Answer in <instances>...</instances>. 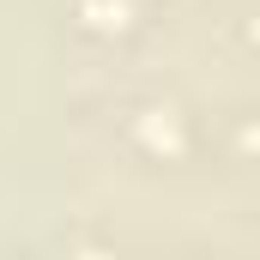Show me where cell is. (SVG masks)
Returning <instances> with one entry per match:
<instances>
[{
    "label": "cell",
    "mask_w": 260,
    "mask_h": 260,
    "mask_svg": "<svg viewBox=\"0 0 260 260\" xmlns=\"http://www.w3.org/2000/svg\"><path fill=\"white\" fill-rule=\"evenodd\" d=\"M73 24L97 43H115V37H133L139 6L133 0H73Z\"/></svg>",
    "instance_id": "obj_2"
},
{
    "label": "cell",
    "mask_w": 260,
    "mask_h": 260,
    "mask_svg": "<svg viewBox=\"0 0 260 260\" xmlns=\"http://www.w3.org/2000/svg\"><path fill=\"white\" fill-rule=\"evenodd\" d=\"M248 157H254V115L236 109L230 115V164H248Z\"/></svg>",
    "instance_id": "obj_3"
},
{
    "label": "cell",
    "mask_w": 260,
    "mask_h": 260,
    "mask_svg": "<svg viewBox=\"0 0 260 260\" xmlns=\"http://www.w3.org/2000/svg\"><path fill=\"white\" fill-rule=\"evenodd\" d=\"M127 145L151 164H182L194 157V115L170 97H145L127 109Z\"/></svg>",
    "instance_id": "obj_1"
}]
</instances>
